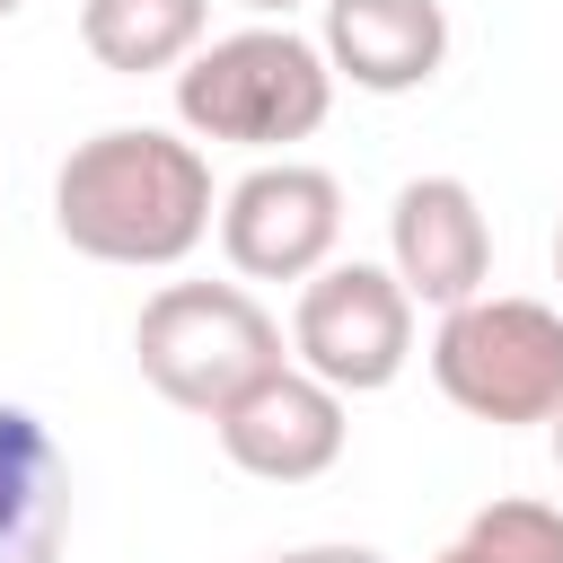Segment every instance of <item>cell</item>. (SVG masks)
<instances>
[{"label":"cell","mask_w":563,"mask_h":563,"mask_svg":"<svg viewBox=\"0 0 563 563\" xmlns=\"http://www.w3.org/2000/svg\"><path fill=\"white\" fill-rule=\"evenodd\" d=\"M132 352H141V378L185 405V413H229L255 378L282 369V325L264 317V299L246 282H167L141 299V325H132Z\"/></svg>","instance_id":"3"},{"label":"cell","mask_w":563,"mask_h":563,"mask_svg":"<svg viewBox=\"0 0 563 563\" xmlns=\"http://www.w3.org/2000/svg\"><path fill=\"white\" fill-rule=\"evenodd\" d=\"M79 44L97 70H185L211 44V0H79Z\"/></svg>","instance_id":"11"},{"label":"cell","mask_w":563,"mask_h":563,"mask_svg":"<svg viewBox=\"0 0 563 563\" xmlns=\"http://www.w3.org/2000/svg\"><path fill=\"white\" fill-rule=\"evenodd\" d=\"M343 246V185L308 158H264L220 194V255L246 282H317Z\"/></svg>","instance_id":"6"},{"label":"cell","mask_w":563,"mask_h":563,"mask_svg":"<svg viewBox=\"0 0 563 563\" xmlns=\"http://www.w3.org/2000/svg\"><path fill=\"white\" fill-rule=\"evenodd\" d=\"M220 431V457L255 484H317L334 457H343V396L325 378H308L299 361H282L273 378H255L229 413H211Z\"/></svg>","instance_id":"8"},{"label":"cell","mask_w":563,"mask_h":563,"mask_svg":"<svg viewBox=\"0 0 563 563\" xmlns=\"http://www.w3.org/2000/svg\"><path fill=\"white\" fill-rule=\"evenodd\" d=\"M554 466H563V413H554Z\"/></svg>","instance_id":"16"},{"label":"cell","mask_w":563,"mask_h":563,"mask_svg":"<svg viewBox=\"0 0 563 563\" xmlns=\"http://www.w3.org/2000/svg\"><path fill=\"white\" fill-rule=\"evenodd\" d=\"M334 114V62L299 26H238L211 35L176 70V123L229 150H290Z\"/></svg>","instance_id":"2"},{"label":"cell","mask_w":563,"mask_h":563,"mask_svg":"<svg viewBox=\"0 0 563 563\" xmlns=\"http://www.w3.org/2000/svg\"><path fill=\"white\" fill-rule=\"evenodd\" d=\"M431 563H563V510L554 501H528V493L484 501Z\"/></svg>","instance_id":"12"},{"label":"cell","mask_w":563,"mask_h":563,"mask_svg":"<svg viewBox=\"0 0 563 563\" xmlns=\"http://www.w3.org/2000/svg\"><path fill=\"white\" fill-rule=\"evenodd\" d=\"M431 378L475 422H554L563 413V308L545 299H466L431 334Z\"/></svg>","instance_id":"4"},{"label":"cell","mask_w":563,"mask_h":563,"mask_svg":"<svg viewBox=\"0 0 563 563\" xmlns=\"http://www.w3.org/2000/svg\"><path fill=\"white\" fill-rule=\"evenodd\" d=\"M325 62L334 79L369 97H405L449 62V9L440 0H325Z\"/></svg>","instance_id":"9"},{"label":"cell","mask_w":563,"mask_h":563,"mask_svg":"<svg viewBox=\"0 0 563 563\" xmlns=\"http://www.w3.org/2000/svg\"><path fill=\"white\" fill-rule=\"evenodd\" d=\"M70 537V466L44 413L0 396V563H53Z\"/></svg>","instance_id":"10"},{"label":"cell","mask_w":563,"mask_h":563,"mask_svg":"<svg viewBox=\"0 0 563 563\" xmlns=\"http://www.w3.org/2000/svg\"><path fill=\"white\" fill-rule=\"evenodd\" d=\"M238 9H255V18H290L299 0H238Z\"/></svg>","instance_id":"14"},{"label":"cell","mask_w":563,"mask_h":563,"mask_svg":"<svg viewBox=\"0 0 563 563\" xmlns=\"http://www.w3.org/2000/svg\"><path fill=\"white\" fill-rule=\"evenodd\" d=\"M554 282H563V220H554Z\"/></svg>","instance_id":"15"},{"label":"cell","mask_w":563,"mask_h":563,"mask_svg":"<svg viewBox=\"0 0 563 563\" xmlns=\"http://www.w3.org/2000/svg\"><path fill=\"white\" fill-rule=\"evenodd\" d=\"M53 229L88 264L167 273L211 238V158L158 123L88 132L53 176Z\"/></svg>","instance_id":"1"},{"label":"cell","mask_w":563,"mask_h":563,"mask_svg":"<svg viewBox=\"0 0 563 563\" xmlns=\"http://www.w3.org/2000/svg\"><path fill=\"white\" fill-rule=\"evenodd\" d=\"M290 352L308 378H325L334 396H378L405 378L413 361V299L387 264H325L317 282H299L290 308Z\"/></svg>","instance_id":"5"},{"label":"cell","mask_w":563,"mask_h":563,"mask_svg":"<svg viewBox=\"0 0 563 563\" xmlns=\"http://www.w3.org/2000/svg\"><path fill=\"white\" fill-rule=\"evenodd\" d=\"M387 273L405 282L413 308H466L484 299V273H493V229H484V202L466 176H413L396 185L387 202Z\"/></svg>","instance_id":"7"},{"label":"cell","mask_w":563,"mask_h":563,"mask_svg":"<svg viewBox=\"0 0 563 563\" xmlns=\"http://www.w3.org/2000/svg\"><path fill=\"white\" fill-rule=\"evenodd\" d=\"M264 563H387L378 545H290V554H264Z\"/></svg>","instance_id":"13"},{"label":"cell","mask_w":563,"mask_h":563,"mask_svg":"<svg viewBox=\"0 0 563 563\" xmlns=\"http://www.w3.org/2000/svg\"><path fill=\"white\" fill-rule=\"evenodd\" d=\"M9 9H26V0H0V18H9Z\"/></svg>","instance_id":"17"}]
</instances>
